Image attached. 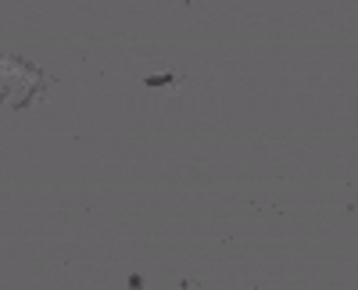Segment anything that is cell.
<instances>
[{"instance_id": "cell-1", "label": "cell", "mask_w": 358, "mask_h": 290, "mask_svg": "<svg viewBox=\"0 0 358 290\" xmlns=\"http://www.w3.org/2000/svg\"><path fill=\"white\" fill-rule=\"evenodd\" d=\"M43 72L25 65L22 57H0V104H11V108H25L33 104L36 94H43Z\"/></svg>"}]
</instances>
